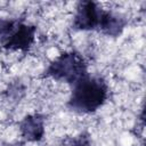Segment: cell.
I'll list each match as a JSON object with an SVG mask.
<instances>
[{"label":"cell","mask_w":146,"mask_h":146,"mask_svg":"<svg viewBox=\"0 0 146 146\" xmlns=\"http://www.w3.org/2000/svg\"><path fill=\"white\" fill-rule=\"evenodd\" d=\"M108 86L100 76L87 74L73 84L67 107L80 114H91L97 112L107 100Z\"/></svg>","instance_id":"1"},{"label":"cell","mask_w":146,"mask_h":146,"mask_svg":"<svg viewBox=\"0 0 146 146\" xmlns=\"http://www.w3.org/2000/svg\"><path fill=\"white\" fill-rule=\"evenodd\" d=\"M36 27L18 19H0V44L7 50L27 51L34 42Z\"/></svg>","instance_id":"3"},{"label":"cell","mask_w":146,"mask_h":146,"mask_svg":"<svg viewBox=\"0 0 146 146\" xmlns=\"http://www.w3.org/2000/svg\"><path fill=\"white\" fill-rule=\"evenodd\" d=\"M66 146H91V143H90V138L87 133H80L79 136L71 139L66 144Z\"/></svg>","instance_id":"7"},{"label":"cell","mask_w":146,"mask_h":146,"mask_svg":"<svg viewBox=\"0 0 146 146\" xmlns=\"http://www.w3.org/2000/svg\"><path fill=\"white\" fill-rule=\"evenodd\" d=\"M46 75L60 82L74 84L88 73V64L76 51H64L55 57L46 68Z\"/></svg>","instance_id":"2"},{"label":"cell","mask_w":146,"mask_h":146,"mask_svg":"<svg viewBox=\"0 0 146 146\" xmlns=\"http://www.w3.org/2000/svg\"><path fill=\"white\" fill-rule=\"evenodd\" d=\"M125 26H127V19L123 16L115 14L111 10L103 9L98 31H100L102 33L108 36L116 38L122 34Z\"/></svg>","instance_id":"6"},{"label":"cell","mask_w":146,"mask_h":146,"mask_svg":"<svg viewBox=\"0 0 146 146\" xmlns=\"http://www.w3.org/2000/svg\"><path fill=\"white\" fill-rule=\"evenodd\" d=\"M103 8L95 1H80L73 17V27L79 31L98 30Z\"/></svg>","instance_id":"4"},{"label":"cell","mask_w":146,"mask_h":146,"mask_svg":"<svg viewBox=\"0 0 146 146\" xmlns=\"http://www.w3.org/2000/svg\"><path fill=\"white\" fill-rule=\"evenodd\" d=\"M21 136L30 143H38L43 139L46 128L44 117L39 113L26 115L19 123Z\"/></svg>","instance_id":"5"}]
</instances>
